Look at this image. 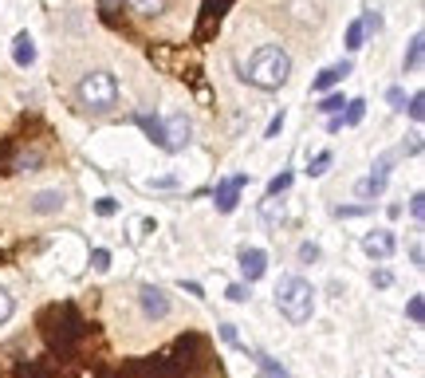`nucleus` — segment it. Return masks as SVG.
Instances as JSON below:
<instances>
[{
	"label": "nucleus",
	"mask_w": 425,
	"mask_h": 378,
	"mask_svg": "<svg viewBox=\"0 0 425 378\" xmlns=\"http://www.w3.org/2000/svg\"><path fill=\"white\" fill-rule=\"evenodd\" d=\"M244 79L256 83L260 91H280L291 79V56L284 48H276V43H264V48H256L252 59H248Z\"/></svg>",
	"instance_id": "f257e3e1"
},
{
	"label": "nucleus",
	"mask_w": 425,
	"mask_h": 378,
	"mask_svg": "<svg viewBox=\"0 0 425 378\" xmlns=\"http://www.w3.org/2000/svg\"><path fill=\"white\" fill-rule=\"evenodd\" d=\"M138 12H146V16H162L166 9H170V0H130Z\"/></svg>",
	"instance_id": "aec40b11"
},
{
	"label": "nucleus",
	"mask_w": 425,
	"mask_h": 378,
	"mask_svg": "<svg viewBox=\"0 0 425 378\" xmlns=\"http://www.w3.org/2000/svg\"><path fill=\"white\" fill-rule=\"evenodd\" d=\"M362 43H366V32H362V24L355 20V24L347 28V51H358Z\"/></svg>",
	"instance_id": "4be33fe9"
},
{
	"label": "nucleus",
	"mask_w": 425,
	"mask_h": 378,
	"mask_svg": "<svg viewBox=\"0 0 425 378\" xmlns=\"http://www.w3.org/2000/svg\"><path fill=\"white\" fill-rule=\"evenodd\" d=\"M150 189H158V194H170V189H178V182H173V177H158V182H150Z\"/></svg>",
	"instance_id": "2f4dec72"
},
{
	"label": "nucleus",
	"mask_w": 425,
	"mask_h": 378,
	"mask_svg": "<svg viewBox=\"0 0 425 378\" xmlns=\"http://www.w3.org/2000/svg\"><path fill=\"white\" fill-rule=\"evenodd\" d=\"M362 252L370 261H390L394 252H398V241H394L390 229H375V233L362 236Z\"/></svg>",
	"instance_id": "423d86ee"
},
{
	"label": "nucleus",
	"mask_w": 425,
	"mask_h": 378,
	"mask_svg": "<svg viewBox=\"0 0 425 378\" xmlns=\"http://www.w3.org/2000/svg\"><path fill=\"white\" fill-rule=\"evenodd\" d=\"M362 115H366V103L362 99L347 103V110L339 115V126H358V122H362Z\"/></svg>",
	"instance_id": "dca6fc26"
},
{
	"label": "nucleus",
	"mask_w": 425,
	"mask_h": 378,
	"mask_svg": "<svg viewBox=\"0 0 425 378\" xmlns=\"http://www.w3.org/2000/svg\"><path fill=\"white\" fill-rule=\"evenodd\" d=\"M138 303H142V315H150V320H166L170 315V295L158 284H138Z\"/></svg>",
	"instance_id": "39448f33"
},
{
	"label": "nucleus",
	"mask_w": 425,
	"mask_h": 378,
	"mask_svg": "<svg viewBox=\"0 0 425 378\" xmlns=\"http://www.w3.org/2000/svg\"><path fill=\"white\" fill-rule=\"evenodd\" d=\"M134 122L142 126V135H146V138H154V142L166 150V126H162V118H154V115H134Z\"/></svg>",
	"instance_id": "ddd939ff"
},
{
	"label": "nucleus",
	"mask_w": 425,
	"mask_h": 378,
	"mask_svg": "<svg viewBox=\"0 0 425 378\" xmlns=\"http://www.w3.org/2000/svg\"><path fill=\"white\" fill-rule=\"evenodd\" d=\"M221 339H225V343H237V327H232V323H225V327H221Z\"/></svg>",
	"instance_id": "4c0bfd02"
},
{
	"label": "nucleus",
	"mask_w": 425,
	"mask_h": 378,
	"mask_svg": "<svg viewBox=\"0 0 425 378\" xmlns=\"http://www.w3.org/2000/svg\"><path fill=\"white\" fill-rule=\"evenodd\" d=\"M12 311H16V300H12V292L9 288H0V327L12 320Z\"/></svg>",
	"instance_id": "412c9836"
},
{
	"label": "nucleus",
	"mask_w": 425,
	"mask_h": 378,
	"mask_svg": "<svg viewBox=\"0 0 425 378\" xmlns=\"http://www.w3.org/2000/svg\"><path fill=\"white\" fill-rule=\"evenodd\" d=\"M409 261H414L417 268H421V261H425V256H421V244H414V248H409Z\"/></svg>",
	"instance_id": "ea45409f"
},
{
	"label": "nucleus",
	"mask_w": 425,
	"mask_h": 378,
	"mask_svg": "<svg viewBox=\"0 0 425 378\" xmlns=\"http://www.w3.org/2000/svg\"><path fill=\"white\" fill-rule=\"evenodd\" d=\"M225 4H229V0H205V12H201V20H209L212 12L221 16V12H225Z\"/></svg>",
	"instance_id": "c756f323"
},
{
	"label": "nucleus",
	"mask_w": 425,
	"mask_h": 378,
	"mask_svg": "<svg viewBox=\"0 0 425 378\" xmlns=\"http://www.w3.org/2000/svg\"><path fill=\"white\" fill-rule=\"evenodd\" d=\"M406 110H409V122L421 126V118H425V95H421V91H414V95L406 99Z\"/></svg>",
	"instance_id": "f3484780"
},
{
	"label": "nucleus",
	"mask_w": 425,
	"mask_h": 378,
	"mask_svg": "<svg viewBox=\"0 0 425 378\" xmlns=\"http://www.w3.org/2000/svg\"><path fill=\"white\" fill-rule=\"evenodd\" d=\"M358 24H362V32H366V36H378V32H382V12H366V16L358 20Z\"/></svg>",
	"instance_id": "5701e85b"
},
{
	"label": "nucleus",
	"mask_w": 425,
	"mask_h": 378,
	"mask_svg": "<svg viewBox=\"0 0 425 378\" xmlns=\"http://www.w3.org/2000/svg\"><path fill=\"white\" fill-rule=\"evenodd\" d=\"M162 126H166V150H185L189 138H193V126H189V118H185V115H173L170 122H162Z\"/></svg>",
	"instance_id": "6e6552de"
},
{
	"label": "nucleus",
	"mask_w": 425,
	"mask_h": 378,
	"mask_svg": "<svg viewBox=\"0 0 425 378\" xmlns=\"http://www.w3.org/2000/svg\"><path fill=\"white\" fill-rule=\"evenodd\" d=\"M339 217H362L366 213V205H343V209H335Z\"/></svg>",
	"instance_id": "f704fd0d"
},
{
	"label": "nucleus",
	"mask_w": 425,
	"mask_h": 378,
	"mask_svg": "<svg viewBox=\"0 0 425 378\" xmlns=\"http://www.w3.org/2000/svg\"><path fill=\"white\" fill-rule=\"evenodd\" d=\"M421 56H425V36H421V32H414V36H409L406 63H402V68H406V71H421Z\"/></svg>",
	"instance_id": "4468645a"
},
{
	"label": "nucleus",
	"mask_w": 425,
	"mask_h": 378,
	"mask_svg": "<svg viewBox=\"0 0 425 378\" xmlns=\"http://www.w3.org/2000/svg\"><path fill=\"white\" fill-rule=\"evenodd\" d=\"M343 103H347L343 95H327V99L319 103V110H323V115H339V110H343Z\"/></svg>",
	"instance_id": "bb28decb"
},
{
	"label": "nucleus",
	"mask_w": 425,
	"mask_h": 378,
	"mask_svg": "<svg viewBox=\"0 0 425 378\" xmlns=\"http://www.w3.org/2000/svg\"><path fill=\"white\" fill-rule=\"evenodd\" d=\"M350 68H355V63H350V59H343V63H335V68H327V71H319V75H315V91H331L335 83H343V79L350 75Z\"/></svg>",
	"instance_id": "9b49d317"
},
{
	"label": "nucleus",
	"mask_w": 425,
	"mask_h": 378,
	"mask_svg": "<svg viewBox=\"0 0 425 378\" xmlns=\"http://www.w3.org/2000/svg\"><path fill=\"white\" fill-rule=\"evenodd\" d=\"M288 189H291V169H284V174H276L268 182V197H284Z\"/></svg>",
	"instance_id": "a211bd4d"
},
{
	"label": "nucleus",
	"mask_w": 425,
	"mask_h": 378,
	"mask_svg": "<svg viewBox=\"0 0 425 378\" xmlns=\"http://www.w3.org/2000/svg\"><path fill=\"white\" fill-rule=\"evenodd\" d=\"M240 272H244L248 284L260 280L264 272H268V252H264V248H244V252H240Z\"/></svg>",
	"instance_id": "1a4fd4ad"
},
{
	"label": "nucleus",
	"mask_w": 425,
	"mask_h": 378,
	"mask_svg": "<svg viewBox=\"0 0 425 378\" xmlns=\"http://www.w3.org/2000/svg\"><path fill=\"white\" fill-rule=\"evenodd\" d=\"M406 99H409V95L402 91V87H390V91H386V103H390L394 110H406Z\"/></svg>",
	"instance_id": "cd10ccee"
},
{
	"label": "nucleus",
	"mask_w": 425,
	"mask_h": 378,
	"mask_svg": "<svg viewBox=\"0 0 425 378\" xmlns=\"http://www.w3.org/2000/svg\"><path fill=\"white\" fill-rule=\"evenodd\" d=\"M370 284H375V288H390V284H394V272L378 268V272H375V280H370Z\"/></svg>",
	"instance_id": "473e14b6"
},
{
	"label": "nucleus",
	"mask_w": 425,
	"mask_h": 378,
	"mask_svg": "<svg viewBox=\"0 0 425 378\" xmlns=\"http://www.w3.org/2000/svg\"><path fill=\"white\" fill-rule=\"evenodd\" d=\"M280 130H284V110H280V115H276V118H272V122H268V126H264V138H276V135H280Z\"/></svg>",
	"instance_id": "7c9ffc66"
},
{
	"label": "nucleus",
	"mask_w": 425,
	"mask_h": 378,
	"mask_svg": "<svg viewBox=\"0 0 425 378\" xmlns=\"http://www.w3.org/2000/svg\"><path fill=\"white\" fill-rule=\"evenodd\" d=\"M181 288H185L189 295H197V300H201V295H205V292H201V284H197V280H185V284H181Z\"/></svg>",
	"instance_id": "58836bf2"
},
{
	"label": "nucleus",
	"mask_w": 425,
	"mask_h": 378,
	"mask_svg": "<svg viewBox=\"0 0 425 378\" xmlns=\"http://www.w3.org/2000/svg\"><path fill=\"white\" fill-rule=\"evenodd\" d=\"M91 268L107 272V268H111V252H107V248H91Z\"/></svg>",
	"instance_id": "393cba45"
},
{
	"label": "nucleus",
	"mask_w": 425,
	"mask_h": 378,
	"mask_svg": "<svg viewBox=\"0 0 425 378\" xmlns=\"http://www.w3.org/2000/svg\"><path fill=\"white\" fill-rule=\"evenodd\" d=\"M16 374H20V378H43L40 367H16Z\"/></svg>",
	"instance_id": "e433bc0d"
},
{
	"label": "nucleus",
	"mask_w": 425,
	"mask_h": 378,
	"mask_svg": "<svg viewBox=\"0 0 425 378\" xmlns=\"http://www.w3.org/2000/svg\"><path fill=\"white\" fill-rule=\"evenodd\" d=\"M276 303H280V315L288 323H307L315 311V292L311 284H307L303 276H284L280 284H276Z\"/></svg>",
	"instance_id": "f03ea898"
},
{
	"label": "nucleus",
	"mask_w": 425,
	"mask_h": 378,
	"mask_svg": "<svg viewBox=\"0 0 425 378\" xmlns=\"http://www.w3.org/2000/svg\"><path fill=\"white\" fill-rule=\"evenodd\" d=\"M331 166H335V154H331V150L315 154V162H307V177H323Z\"/></svg>",
	"instance_id": "2eb2a0df"
},
{
	"label": "nucleus",
	"mask_w": 425,
	"mask_h": 378,
	"mask_svg": "<svg viewBox=\"0 0 425 378\" xmlns=\"http://www.w3.org/2000/svg\"><path fill=\"white\" fill-rule=\"evenodd\" d=\"M386 182H390V177H382V174H366V177H358V182H355V197H362V201H375V197H382Z\"/></svg>",
	"instance_id": "f8f14e48"
},
{
	"label": "nucleus",
	"mask_w": 425,
	"mask_h": 378,
	"mask_svg": "<svg viewBox=\"0 0 425 378\" xmlns=\"http://www.w3.org/2000/svg\"><path fill=\"white\" fill-rule=\"evenodd\" d=\"M75 95H79V107H83V110H91V115H107V110L119 103V79H114L111 71H91V75L79 79Z\"/></svg>",
	"instance_id": "7ed1b4c3"
},
{
	"label": "nucleus",
	"mask_w": 425,
	"mask_h": 378,
	"mask_svg": "<svg viewBox=\"0 0 425 378\" xmlns=\"http://www.w3.org/2000/svg\"><path fill=\"white\" fill-rule=\"evenodd\" d=\"M95 209H99V213H102V217H111V213H114V209H119V205H114V201H111V197H102V201H99V205H95Z\"/></svg>",
	"instance_id": "c9c22d12"
},
{
	"label": "nucleus",
	"mask_w": 425,
	"mask_h": 378,
	"mask_svg": "<svg viewBox=\"0 0 425 378\" xmlns=\"http://www.w3.org/2000/svg\"><path fill=\"white\" fill-rule=\"evenodd\" d=\"M68 205H71V189H63V185H48V189H36L28 197V213L32 217H60Z\"/></svg>",
	"instance_id": "20e7f679"
},
{
	"label": "nucleus",
	"mask_w": 425,
	"mask_h": 378,
	"mask_svg": "<svg viewBox=\"0 0 425 378\" xmlns=\"http://www.w3.org/2000/svg\"><path fill=\"white\" fill-rule=\"evenodd\" d=\"M240 185H248V177L244 174H237V177H225L217 189H212V205H217V213H232L237 209V201H240Z\"/></svg>",
	"instance_id": "0eeeda50"
},
{
	"label": "nucleus",
	"mask_w": 425,
	"mask_h": 378,
	"mask_svg": "<svg viewBox=\"0 0 425 378\" xmlns=\"http://www.w3.org/2000/svg\"><path fill=\"white\" fill-rule=\"evenodd\" d=\"M256 355V362H260V370H264V378H288V370L280 367V362H272L268 355H260V351H252Z\"/></svg>",
	"instance_id": "6ab92c4d"
},
{
	"label": "nucleus",
	"mask_w": 425,
	"mask_h": 378,
	"mask_svg": "<svg viewBox=\"0 0 425 378\" xmlns=\"http://www.w3.org/2000/svg\"><path fill=\"white\" fill-rule=\"evenodd\" d=\"M409 217H414L417 225H421V221H425V194H421V189H417V194L409 197Z\"/></svg>",
	"instance_id": "b1692460"
},
{
	"label": "nucleus",
	"mask_w": 425,
	"mask_h": 378,
	"mask_svg": "<svg viewBox=\"0 0 425 378\" xmlns=\"http://www.w3.org/2000/svg\"><path fill=\"white\" fill-rule=\"evenodd\" d=\"M299 261H303V264H315V261H319V244H315V241L299 244Z\"/></svg>",
	"instance_id": "c85d7f7f"
},
{
	"label": "nucleus",
	"mask_w": 425,
	"mask_h": 378,
	"mask_svg": "<svg viewBox=\"0 0 425 378\" xmlns=\"http://www.w3.org/2000/svg\"><path fill=\"white\" fill-rule=\"evenodd\" d=\"M229 300H232V303H244V300H248V288H244V284H232V288H229Z\"/></svg>",
	"instance_id": "72a5a7b5"
},
{
	"label": "nucleus",
	"mask_w": 425,
	"mask_h": 378,
	"mask_svg": "<svg viewBox=\"0 0 425 378\" xmlns=\"http://www.w3.org/2000/svg\"><path fill=\"white\" fill-rule=\"evenodd\" d=\"M406 315H409V323H421L425 320V300H421V295H414V300H409Z\"/></svg>",
	"instance_id": "a878e982"
},
{
	"label": "nucleus",
	"mask_w": 425,
	"mask_h": 378,
	"mask_svg": "<svg viewBox=\"0 0 425 378\" xmlns=\"http://www.w3.org/2000/svg\"><path fill=\"white\" fill-rule=\"evenodd\" d=\"M12 63L16 68H32L36 63V40L28 32H16V40H12Z\"/></svg>",
	"instance_id": "9d476101"
}]
</instances>
